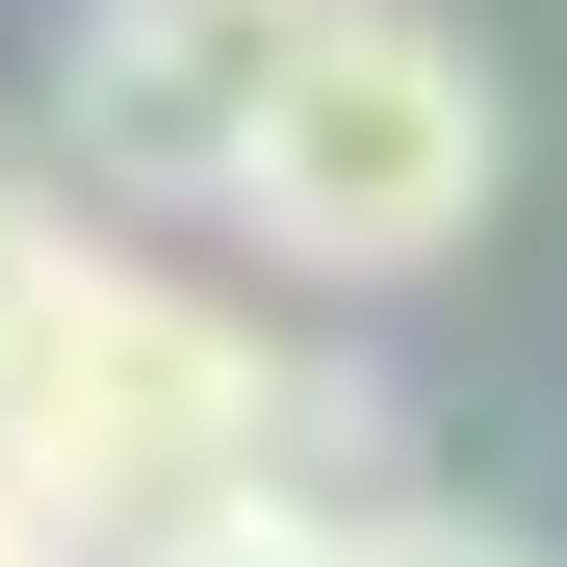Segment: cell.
I'll return each instance as SVG.
<instances>
[{
  "instance_id": "5b68a950",
  "label": "cell",
  "mask_w": 567,
  "mask_h": 567,
  "mask_svg": "<svg viewBox=\"0 0 567 567\" xmlns=\"http://www.w3.org/2000/svg\"><path fill=\"white\" fill-rule=\"evenodd\" d=\"M361 567H542V542H516V516H388Z\"/></svg>"
},
{
  "instance_id": "8992f818",
  "label": "cell",
  "mask_w": 567,
  "mask_h": 567,
  "mask_svg": "<svg viewBox=\"0 0 567 567\" xmlns=\"http://www.w3.org/2000/svg\"><path fill=\"white\" fill-rule=\"evenodd\" d=\"M0 567H52V516H27V464H0Z\"/></svg>"
},
{
  "instance_id": "6da1fadb",
  "label": "cell",
  "mask_w": 567,
  "mask_h": 567,
  "mask_svg": "<svg viewBox=\"0 0 567 567\" xmlns=\"http://www.w3.org/2000/svg\"><path fill=\"white\" fill-rule=\"evenodd\" d=\"M284 413H310V361H284L233 284H181V258L104 233L78 310H52V361L0 388V464H27L52 542H181V516L284 491Z\"/></svg>"
},
{
  "instance_id": "277c9868",
  "label": "cell",
  "mask_w": 567,
  "mask_h": 567,
  "mask_svg": "<svg viewBox=\"0 0 567 567\" xmlns=\"http://www.w3.org/2000/svg\"><path fill=\"white\" fill-rule=\"evenodd\" d=\"M130 567H361V516H310V491H233V516H181V542H130Z\"/></svg>"
},
{
  "instance_id": "3957f363",
  "label": "cell",
  "mask_w": 567,
  "mask_h": 567,
  "mask_svg": "<svg viewBox=\"0 0 567 567\" xmlns=\"http://www.w3.org/2000/svg\"><path fill=\"white\" fill-rule=\"evenodd\" d=\"M284 27H310V0H52V181L104 233H155V207L233 233L258 104H284Z\"/></svg>"
},
{
  "instance_id": "7a4b0ae2",
  "label": "cell",
  "mask_w": 567,
  "mask_h": 567,
  "mask_svg": "<svg viewBox=\"0 0 567 567\" xmlns=\"http://www.w3.org/2000/svg\"><path fill=\"white\" fill-rule=\"evenodd\" d=\"M491 181H516V78H491V27H439V0H310V27H284V104H258L233 233H258L284 284H439L464 233H491Z\"/></svg>"
}]
</instances>
